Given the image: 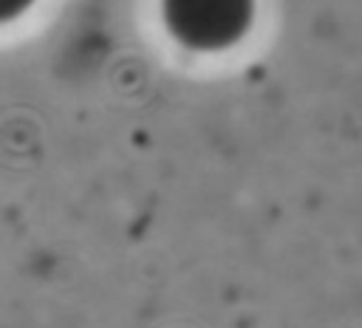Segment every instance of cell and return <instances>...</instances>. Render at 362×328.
I'll list each match as a JSON object with an SVG mask.
<instances>
[{
    "mask_svg": "<svg viewBox=\"0 0 362 328\" xmlns=\"http://www.w3.org/2000/svg\"><path fill=\"white\" fill-rule=\"evenodd\" d=\"M161 14L181 45L221 51L249 31L255 0H161Z\"/></svg>",
    "mask_w": 362,
    "mask_h": 328,
    "instance_id": "obj_1",
    "label": "cell"
},
{
    "mask_svg": "<svg viewBox=\"0 0 362 328\" xmlns=\"http://www.w3.org/2000/svg\"><path fill=\"white\" fill-rule=\"evenodd\" d=\"M34 6V0H0V23L17 20L20 14H25Z\"/></svg>",
    "mask_w": 362,
    "mask_h": 328,
    "instance_id": "obj_2",
    "label": "cell"
}]
</instances>
